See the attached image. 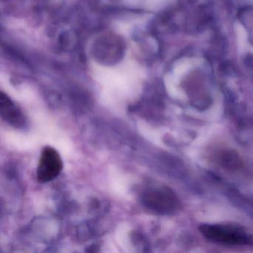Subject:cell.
<instances>
[{"instance_id": "obj_4", "label": "cell", "mask_w": 253, "mask_h": 253, "mask_svg": "<svg viewBox=\"0 0 253 253\" xmlns=\"http://www.w3.org/2000/svg\"><path fill=\"white\" fill-rule=\"evenodd\" d=\"M63 167L60 154L56 149L46 146L41 154L38 169V181L42 183L51 181L60 174Z\"/></svg>"}, {"instance_id": "obj_1", "label": "cell", "mask_w": 253, "mask_h": 253, "mask_svg": "<svg viewBox=\"0 0 253 253\" xmlns=\"http://www.w3.org/2000/svg\"><path fill=\"white\" fill-rule=\"evenodd\" d=\"M199 231L211 242L230 246H253V235L241 226L232 224H204Z\"/></svg>"}, {"instance_id": "obj_3", "label": "cell", "mask_w": 253, "mask_h": 253, "mask_svg": "<svg viewBox=\"0 0 253 253\" xmlns=\"http://www.w3.org/2000/svg\"><path fill=\"white\" fill-rule=\"evenodd\" d=\"M124 42L114 34L102 35L95 40L92 45V55L102 64H114L124 55Z\"/></svg>"}, {"instance_id": "obj_5", "label": "cell", "mask_w": 253, "mask_h": 253, "mask_svg": "<svg viewBox=\"0 0 253 253\" xmlns=\"http://www.w3.org/2000/svg\"><path fill=\"white\" fill-rule=\"evenodd\" d=\"M0 113L2 119L17 128L23 126L25 124V118L21 111L3 92L0 95Z\"/></svg>"}, {"instance_id": "obj_6", "label": "cell", "mask_w": 253, "mask_h": 253, "mask_svg": "<svg viewBox=\"0 0 253 253\" xmlns=\"http://www.w3.org/2000/svg\"><path fill=\"white\" fill-rule=\"evenodd\" d=\"M217 165L227 170H238L242 168L244 162L237 152L229 149H223L217 152L214 156Z\"/></svg>"}, {"instance_id": "obj_2", "label": "cell", "mask_w": 253, "mask_h": 253, "mask_svg": "<svg viewBox=\"0 0 253 253\" xmlns=\"http://www.w3.org/2000/svg\"><path fill=\"white\" fill-rule=\"evenodd\" d=\"M143 204L151 211L160 214H171L181 207L180 200L169 188L158 186L146 191L143 195Z\"/></svg>"}]
</instances>
